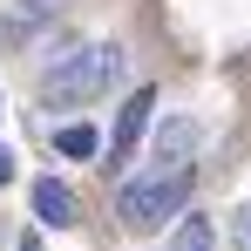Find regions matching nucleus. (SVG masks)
I'll return each mask as SVG.
<instances>
[{"instance_id": "nucleus-6", "label": "nucleus", "mask_w": 251, "mask_h": 251, "mask_svg": "<svg viewBox=\"0 0 251 251\" xmlns=\"http://www.w3.org/2000/svg\"><path fill=\"white\" fill-rule=\"evenodd\" d=\"M176 251H210V224H204V217H183V231H176Z\"/></svg>"}, {"instance_id": "nucleus-7", "label": "nucleus", "mask_w": 251, "mask_h": 251, "mask_svg": "<svg viewBox=\"0 0 251 251\" xmlns=\"http://www.w3.org/2000/svg\"><path fill=\"white\" fill-rule=\"evenodd\" d=\"M54 7H61V0H21V14H27V21H34V14H54Z\"/></svg>"}, {"instance_id": "nucleus-1", "label": "nucleus", "mask_w": 251, "mask_h": 251, "mask_svg": "<svg viewBox=\"0 0 251 251\" xmlns=\"http://www.w3.org/2000/svg\"><path fill=\"white\" fill-rule=\"evenodd\" d=\"M190 183H197L190 156H176V163H156L150 176H136L123 197H116V217H123L129 231H156V224H170L176 210L190 204Z\"/></svg>"}, {"instance_id": "nucleus-3", "label": "nucleus", "mask_w": 251, "mask_h": 251, "mask_svg": "<svg viewBox=\"0 0 251 251\" xmlns=\"http://www.w3.org/2000/svg\"><path fill=\"white\" fill-rule=\"evenodd\" d=\"M150 109H156V88H136L123 109H116V136H109V150H102L109 170L129 163V150H136V143H143V129H150Z\"/></svg>"}, {"instance_id": "nucleus-2", "label": "nucleus", "mask_w": 251, "mask_h": 251, "mask_svg": "<svg viewBox=\"0 0 251 251\" xmlns=\"http://www.w3.org/2000/svg\"><path fill=\"white\" fill-rule=\"evenodd\" d=\"M123 48L116 41H95V48H75V54H68V61H61V68H48V95H54V102H82V95H102V88L116 82V75H123Z\"/></svg>"}, {"instance_id": "nucleus-8", "label": "nucleus", "mask_w": 251, "mask_h": 251, "mask_svg": "<svg viewBox=\"0 0 251 251\" xmlns=\"http://www.w3.org/2000/svg\"><path fill=\"white\" fill-rule=\"evenodd\" d=\"M238 238H245V251H251V204L238 210Z\"/></svg>"}, {"instance_id": "nucleus-9", "label": "nucleus", "mask_w": 251, "mask_h": 251, "mask_svg": "<svg viewBox=\"0 0 251 251\" xmlns=\"http://www.w3.org/2000/svg\"><path fill=\"white\" fill-rule=\"evenodd\" d=\"M0 183H14V156L7 150H0Z\"/></svg>"}, {"instance_id": "nucleus-4", "label": "nucleus", "mask_w": 251, "mask_h": 251, "mask_svg": "<svg viewBox=\"0 0 251 251\" xmlns=\"http://www.w3.org/2000/svg\"><path fill=\"white\" fill-rule=\"evenodd\" d=\"M34 217H41L48 231H68V224H75V190L54 183V176H41V183H34Z\"/></svg>"}, {"instance_id": "nucleus-5", "label": "nucleus", "mask_w": 251, "mask_h": 251, "mask_svg": "<svg viewBox=\"0 0 251 251\" xmlns=\"http://www.w3.org/2000/svg\"><path fill=\"white\" fill-rule=\"evenodd\" d=\"M54 150H61V156H95V150H102V136H95L88 123H68L61 136H54Z\"/></svg>"}]
</instances>
